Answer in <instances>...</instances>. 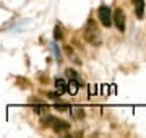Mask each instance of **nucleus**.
<instances>
[{
	"label": "nucleus",
	"instance_id": "nucleus-1",
	"mask_svg": "<svg viewBox=\"0 0 146 138\" xmlns=\"http://www.w3.org/2000/svg\"><path fill=\"white\" fill-rule=\"evenodd\" d=\"M83 37H84V41L89 42L91 46H99L101 44V31L94 18H89L86 21V25L83 28Z\"/></svg>",
	"mask_w": 146,
	"mask_h": 138
},
{
	"label": "nucleus",
	"instance_id": "nucleus-2",
	"mask_svg": "<svg viewBox=\"0 0 146 138\" xmlns=\"http://www.w3.org/2000/svg\"><path fill=\"white\" fill-rule=\"evenodd\" d=\"M44 123H46L47 127H52L54 132H57V133L67 132L68 128H70V123H67L65 120H60V119H57V117H54V115L46 117L44 119Z\"/></svg>",
	"mask_w": 146,
	"mask_h": 138
},
{
	"label": "nucleus",
	"instance_id": "nucleus-3",
	"mask_svg": "<svg viewBox=\"0 0 146 138\" xmlns=\"http://www.w3.org/2000/svg\"><path fill=\"white\" fill-rule=\"evenodd\" d=\"M98 15H99V20L102 23V26H106V28L112 26V23H114V20H112V11H110V8L107 5H101L99 10H98Z\"/></svg>",
	"mask_w": 146,
	"mask_h": 138
},
{
	"label": "nucleus",
	"instance_id": "nucleus-4",
	"mask_svg": "<svg viewBox=\"0 0 146 138\" xmlns=\"http://www.w3.org/2000/svg\"><path fill=\"white\" fill-rule=\"evenodd\" d=\"M112 20H114V25L117 26L120 33H125V13L122 8H117L112 15Z\"/></svg>",
	"mask_w": 146,
	"mask_h": 138
},
{
	"label": "nucleus",
	"instance_id": "nucleus-5",
	"mask_svg": "<svg viewBox=\"0 0 146 138\" xmlns=\"http://www.w3.org/2000/svg\"><path fill=\"white\" fill-rule=\"evenodd\" d=\"M133 8H135L136 18H143L145 16V0H133Z\"/></svg>",
	"mask_w": 146,
	"mask_h": 138
},
{
	"label": "nucleus",
	"instance_id": "nucleus-6",
	"mask_svg": "<svg viewBox=\"0 0 146 138\" xmlns=\"http://www.w3.org/2000/svg\"><path fill=\"white\" fill-rule=\"evenodd\" d=\"M80 86H83L81 83H80L78 80H70L67 83V93H70L72 96H75L76 93H78V88Z\"/></svg>",
	"mask_w": 146,
	"mask_h": 138
},
{
	"label": "nucleus",
	"instance_id": "nucleus-7",
	"mask_svg": "<svg viewBox=\"0 0 146 138\" xmlns=\"http://www.w3.org/2000/svg\"><path fill=\"white\" fill-rule=\"evenodd\" d=\"M65 91H67V81L62 78H55V93L62 96Z\"/></svg>",
	"mask_w": 146,
	"mask_h": 138
},
{
	"label": "nucleus",
	"instance_id": "nucleus-8",
	"mask_svg": "<svg viewBox=\"0 0 146 138\" xmlns=\"http://www.w3.org/2000/svg\"><path fill=\"white\" fill-rule=\"evenodd\" d=\"M63 37V33H62V28L58 26H55L54 28V39H55V41H60V39H62Z\"/></svg>",
	"mask_w": 146,
	"mask_h": 138
},
{
	"label": "nucleus",
	"instance_id": "nucleus-9",
	"mask_svg": "<svg viewBox=\"0 0 146 138\" xmlns=\"http://www.w3.org/2000/svg\"><path fill=\"white\" fill-rule=\"evenodd\" d=\"M65 75H67L70 80H78V73H76L73 68H67L65 70Z\"/></svg>",
	"mask_w": 146,
	"mask_h": 138
},
{
	"label": "nucleus",
	"instance_id": "nucleus-10",
	"mask_svg": "<svg viewBox=\"0 0 146 138\" xmlns=\"http://www.w3.org/2000/svg\"><path fill=\"white\" fill-rule=\"evenodd\" d=\"M72 114L76 117V119H83L84 117V111H81V109H72Z\"/></svg>",
	"mask_w": 146,
	"mask_h": 138
},
{
	"label": "nucleus",
	"instance_id": "nucleus-11",
	"mask_svg": "<svg viewBox=\"0 0 146 138\" xmlns=\"http://www.w3.org/2000/svg\"><path fill=\"white\" fill-rule=\"evenodd\" d=\"M65 52H67V55H68V57H72L73 60H75V62H78V64H80V60H78L76 57H75V54H73V50L70 49V46H65Z\"/></svg>",
	"mask_w": 146,
	"mask_h": 138
},
{
	"label": "nucleus",
	"instance_id": "nucleus-12",
	"mask_svg": "<svg viewBox=\"0 0 146 138\" xmlns=\"http://www.w3.org/2000/svg\"><path fill=\"white\" fill-rule=\"evenodd\" d=\"M52 49H54V54H55V58H57V62H62V55H60V50L57 49V46H55V44L52 46Z\"/></svg>",
	"mask_w": 146,
	"mask_h": 138
},
{
	"label": "nucleus",
	"instance_id": "nucleus-13",
	"mask_svg": "<svg viewBox=\"0 0 146 138\" xmlns=\"http://www.w3.org/2000/svg\"><path fill=\"white\" fill-rule=\"evenodd\" d=\"M55 109L57 111H70V106L68 104H55Z\"/></svg>",
	"mask_w": 146,
	"mask_h": 138
},
{
	"label": "nucleus",
	"instance_id": "nucleus-14",
	"mask_svg": "<svg viewBox=\"0 0 146 138\" xmlns=\"http://www.w3.org/2000/svg\"><path fill=\"white\" fill-rule=\"evenodd\" d=\"M49 98L54 99V101H57L58 98H60V94H57V93H49Z\"/></svg>",
	"mask_w": 146,
	"mask_h": 138
},
{
	"label": "nucleus",
	"instance_id": "nucleus-15",
	"mask_svg": "<svg viewBox=\"0 0 146 138\" xmlns=\"http://www.w3.org/2000/svg\"><path fill=\"white\" fill-rule=\"evenodd\" d=\"M93 94H96V86H89V96H93Z\"/></svg>",
	"mask_w": 146,
	"mask_h": 138
},
{
	"label": "nucleus",
	"instance_id": "nucleus-16",
	"mask_svg": "<svg viewBox=\"0 0 146 138\" xmlns=\"http://www.w3.org/2000/svg\"><path fill=\"white\" fill-rule=\"evenodd\" d=\"M102 94H109V88H107V85L102 86Z\"/></svg>",
	"mask_w": 146,
	"mask_h": 138
}]
</instances>
